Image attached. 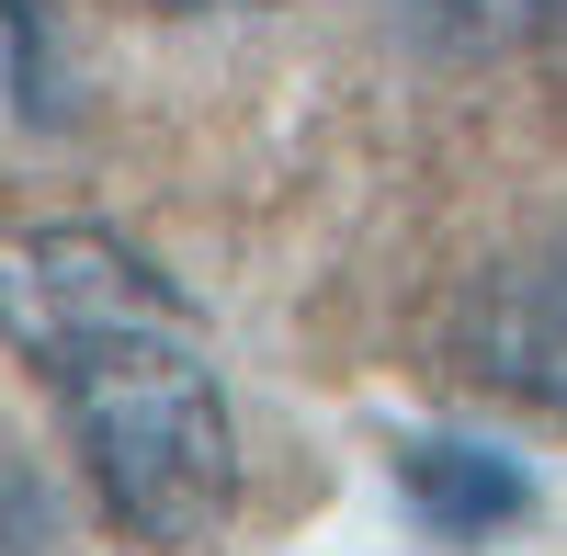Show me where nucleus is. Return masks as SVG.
<instances>
[{
	"label": "nucleus",
	"instance_id": "1",
	"mask_svg": "<svg viewBox=\"0 0 567 556\" xmlns=\"http://www.w3.org/2000/svg\"><path fill=\"white\" fill-rule=\"evenodd\" d=\"M0 341H12L80 443L103 512L136 545H216L239 512V421H227L216 330L171 272L114 227H0Z\"/></svg>",
	"mask_w": 567,
	"mask_h": 556
},
{
	"label": "nucleus",
	"instance_id": "2",
	"mask_svg": "<svg viewBox=\"0 0 567 556\" xmlns=\"http://www.w3.org/2000/svg\"><path fill=\"white\" fill-rule=\"evenodd\" d=\"M443 352L465 387L534 409V421H567V205H545L523 239H499L465 272Z\"/></svg>",
	"mask_w": 567,
	"mask_h": 556
},
{
	"label": "nucleus",
	"instance_id": "3",
	"mask_svg": "<svg viewBox=\"0 0 567 556\" xmlns=\"http://www.w3.org/2000/svg\"><path fill=\"white\" fill-rule=\"evenodd\" d=\"M386 477L409 500V523L443 534V545H488L511 523H534V466L499 454V443H477V432H409L386 454Z\"/></svg>",
	"mask_w": 567,
	"mask_h": 556
},
{
	"label": "nucleus",
	"instance_id": "4",
	"mask_svg": "<svg viewBox=\"0 0 567 556\" xmlns=\"http://www.w3.org/2000/svg\"><path fill=\"white\" fill-rule=\"evenodd\" d=\"M409 23L465 58H523V45H567V0H409Z\"/></svg>",
	"mask_w": 567,
	"mask_h": 556
},
{
	"label": "nucleus",
	"instance_id": "5",
	"mask_svg": "<svg viewBox=\"0 0 567 556\" xmlns=\"http://www.w3.org/2000/svg\"><path fill=\"white\" fill-rule=\"evenodd\" d=\"M45 523H58V512H45V488L0 454V556H45Z\"/></svg>",
	"mask_w": 567,
	"mask_h": 556
},
{
	"label": "nucleus",
	"instance_id": "6",
	"mask_svg": "<svg viewBox=\"0 0 567 556\" xmlns=\"http://www.w3.org/2000/svg\"><path fill=\"white\" fill-rule=\"evenodd\" d=\"M0 45H12V80L34 103V58H45V0H0Z\"/></svg>",
	"mask_w": 567,
	"mask_h": 556
},
{
	"label": "nucleus",
	"instance_id": "7",
	"mask_svg": "<svg viewBox=\"0 0 567 556\" xmlns=\"http://www.w3.org/2000/svg\"><path fill=\"white\" fill-rule=\"evenodd\" d=\"M136 12H272V0H136Z\"/></svg>",
	"mask_w": 567,
	"mask_h": 556
}]
</instances>
